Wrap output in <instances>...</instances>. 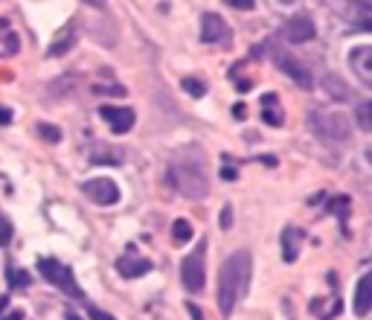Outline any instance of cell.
<instances>
[{"mask_svg":"<svg viewBox=\"0 0 372 320\" xmlns=\"http://www.w3.org/2000/svg\"><path fill=\"white\" fill-rule=\"evenodd\" d=\"M38 268H41V274H44V280H47V283H53L59 291H64V294H70V297L82 300V288H79L76 277H73L70 265H61L59 259L41 256V259H38Z\"/></svg>","mask_w":372,"mask_h":320,"instance_id":"5b68a950","label":"cell"},{"mask_svg":"<svg viewBox=\"0 0 372 320\" xmlns=\"http://www.w3.org/2000/svg\"><path fill=\"white\" fill-rule=\"evenodd\" d=\"M227 6L230 9H253L256 4H253V0H227Z\"/></svg>","mask_w":372,"mask_h":320,"instance_id":"484cf974","label":"cell"},{"mask_svg":"<svg viewBox=\"0 0 372 320\" xmlns=\"http://www.w3.org/2000/svg\"><path fill=\"white\" fill-rule=\"evenodd\" d=\"M236 88L244 93V90H251V82H247V79H239V82H236Z\"/></svg>","mask_w":372,"mask_h":320,"instance_id":"4dcf8cb0","label":"cell"},{"mask_svg":"<svg viewBox=\"0 0 372 320\" xmlns=\"http://www.w3.org/2000/svg\"><path fill=\"white\" fill-rule=\"evenodd\" d=\"M251 271H253V262H251V254L247 251H236L233 256L224 259V265H221V271H218V309L224 317L233 314L239 300L247 294Z\"/></svg>","mask_w":372,"mask_h":320,"instance_id":"6da1fadb","label":"cell"},{"mask_svg":"<svg viewBox=\"0 0 372 320\" xmlns=\"http://www.w3.org/2000/svg\"><path fill=\"white\" fill-rule=\"evenodd\" d=\"M323 88H326V93L332 96V100H337V102H343V100H352V90L346 88V85H343V82L335 76V73H329V76H326Z\"/></svg>","mask_w":372,"mask_h":320,"instance_id":"2e32d148","label":"cell"},{"mask_svg":"<svg viewBox=\"0 0 372 320\" xmlns=\"http://www.w3.org/2000/svg\"><path fill=\"white\" fill-rule=\"evenodd\" d=\"M236 175H239V172H236V169H230V166L221 169V178H224V181H236Z\"/></svg>","mask_w":372,"mask_h":320,"instance_id":"f1b7e54d","label":"cell"},{"mask_svg":"<svg viewBox=\"0 0 372 320\" xmlns=\"http://www.w3.org/2000/svg\"><path fill=\"white\" fill-rule=\"evenodd\" d=\"M262 119L268 122V126H282V111H274V105H265Z\"/></svg>","mask_w":372,"mask_h":320,"instance_id":"603a6c76","label":"cell"},{"mask_svg":"<svg viewBox=\"0 0 372 320\" xmlns=\"http://www.w3.org/2000/svg\"><path fill=\"white\" fill-rule=\"evenodd\" d=\"M90 320H116V317H111V314L102 312V309H90Z\"/></svg>","mask_w":372,"mask_h":320,"instance_id":"83f0119b","label":"cell"},{"mask_svg":"<svg viewBox=\"0 0 372 320\" xmlns=\"http://www.w3.org/2000/svg\"><path fill=\"white\" fill-rule=\"evenodd\" d=\"M369 61H372V47H355V50L349 53V67H352V73L364 85H372Z\"/></svg>","mask_w":372,"mask_h":320,"instance_id":"8fae6325","label":"cell"},{"mask_svg":"<svg viewBox=\"0 0 372 320\" xmlns=\"http://www.w3.org/2000/svg\"><path fill=\"white\" fill-rule=\"evenodd\" d=\"M314 35H317V30H314V20L308 15H294V18L285 20V27H282V38L291 41V44H306Z\"/></svg>","mask_w":372,"mask_h":320,"instance_id":"9c48e42d","label":"cell"},{"mask_svg":"<svg viewBox=\"0 0 372 320\" xmlns=\"http://www.w3.org/2000/svg\"><path fill=\"white\" fill-rule=\"evenodd\" d=\"M369 306H372V277L364 274L358 280V291H355V314L358 317H366L369 314Z\"/></svg>","mask_w":372,"mask_h":320,"instance_id":"5bb4252c","label":"cell"},{"mask_svg":"<svg viewBox=\"0 0 372 320\" xmlns=\"http://www.w3.org/2000/svg\"><path fill=\"white\" fill-rule=\"evenodd\" d=\"M184 90H186L189 96H195V100H201V96L207 93L204 82H201V79H195V76H186V79H184Z\"/></svg>","mask_w":372,"mask_h":320,"instance_id":"d6986e66","label":"cell"},{"mask_svg":"<svg viewBox=\"0 0 372 320\" xmlns=\"http://www.w3.org/2000/svg\"><path fill=\"white\" fill-rule=\"evenodd\" d=\"M172 184H175L186 198L201 201L204 195L210 192V181H207V163L201 149H186L181 152V158L172 163Z\"/></svg>","mask_w":372,"mask_h":320,"instance_id":"7a4b0ae2","label":"cell"},{"mask_svg":"<svg viewBox=\"0 0 372 320\" xmlns=\"http://www.w3.org/2000/svg\"><path fill=\"white\" fill-rule=\"evenodd\" d=\"M99 114H102V119L111 126L114 134H128L131 126H134V119H137L131 108H119V105H102Z\"/></svg>","mask_w":372,"mask_h":320,"instance_id":"30bf717a","label":"cell"},{"mask_svg":"<svg viewBox=\"0 0 372 320\" xmlns=\"http://www.w3.org/2000/svg\"><path fill=\"white\" fill-rule=\"evenodd\" d=\"M230 225H233V207L227 204L224 210H221V227H224V230H230Z\"/></svg>","mask_w":372,"mask_h":320,"instance_id":"d4e9b609","label":"cell"},{"mask_svg":"<svg viewBox=\"0 0 372 320\" xmlns=\"http://www.w3.org/2000/svg\"><path fill=\"white\" fill-rule=\"evenodd\" d=\"M172 239H175V244H186L192 239V225L186 218H178L175 227H172Z\"/></svg>","mask_w":372,"mask_h":320,"instance_id":"ac0fdd59","label":"cell"},{"mask_svg":"<svg viewBox=\"0 0 372 320\" xmlns=\"http://www.w3.org/2000/svg\"><path fill=\"white\" fill-rule=\"evenodd\" d=\"M73 44H76V32L67 30V32H64V38H61V41H56V44L47 50V56H49V59H59V56H64V53L70 50Z\"/></svg>","mask_w":372,"mask_h":320,"instance_id":"e0dca14e","label":"cell"},{"mask_svg":"<svg viewBox=\"0 0 372 320\" xmlns=\"http://www.w3.org/2000/svg\"><path fill=\"white\" fill-rule=\"evenodd\" d=\"M186 312L192 314V320H204V317H201V309H198V306H189Z\"/></svg>","mask_w":372,"mask_h":320,"instance_id":"f546056e","label":"cell"},{"mask_svg":"<svg viewBox=\"0 0 372 320\" xmlns=\"http://www.w3.org/2000/svg\"><path fill=\"white\" fill-rule=\"evenodd\" d=\"M9 280H12V288L30 285V274H27V271H20V274H18V271H9Z\"/></svg>","mask_w":372,"mask_h":320,"instance_id":"cb8c5ba5","label":"cell"},{"mask_svg":"<svg viewBox=\"0 0 372 320\" xmlns=\"http://www.w3.org/2000/svg\"><path fill=\"white\" fill-rule=\"evenodd\" d=\"M270 56H274V64L285 73V76L288 79H294L296 85H300V88H311L314 82H311V73H308V67L300 61V59H294L291 53H285V50H274V53H270Z\"/></svg>","mask_w":372,"mask_h":320,"instance_id":"8992f818","label":"cell"},{"mask_svg":"<svg viewBox=\"0 0 372 320\" xmlns=\"http://www.w3.org/2000/svg\"><path fill=\"white\" fill-rule=\"evenodd\" d=\"M308 126L320 140H326V143H346L352 137V122L343 111H311Z\"/></svg>","mask_w":372,"mask_h":320,"instance_id":"3957f363","label":"cell"},{"mask_svg":"<svg viewBox=\"0 0 372 320\" xmlns=\"http://www.w3.org/2000/svg\"><path fill=\"white\" fill-rule=\"evenodd\" d=\"M12 119V114L9 111H0V122H9Z\"/></svg>","mask_w":372,"mask_h":320,"instance_id":"1f68e13d","label":"cell"},{"mask_svg":"<svg viewBox=\"0 0 372 320\" xmlns=\"http://www.w3.org/2000/svg\"><path fill=\"white\" fill-rule=\"evenodd\" d=\"M280 244H282V259L285 262H296V256H300V248H303V230L285 227Z\"/></svg>","mask_w":372,"mask_h":320,"instance_id":"4fadbf2b","label":"cell"},{"mask_svg":"<svg viewBox=\"0 0 372 320\" xmlns=\"http://www.w3.org/2000/svg\"><path fill=\"white\" fill-rule=\"evenodd\" d=\"M20 317H23V314H20V312H12V314H9V317H6V320H20Z\"/></svg>","mask_w":372,"mask_h":320,"instance_id":"836d02e7","label":"cell"},{"mask_svg":"<svg viewBox=\"0 0 372 320\" xmlns=\"http://www.w3.org/2000/svg\"><path fill=\"white\" fill-rule=\"evenodd\" d=\"M64 320H82V317H79L76 312H67V317H64Z\"/></svg>","mask_w":372,"mask_h":320,"instance_id":"d6a6232c","label":"cell"},{"mask_svg":"<svg viewBox=\"0 0 372 320\" xmlns=\"http://www.w3.org/2000/svg\"><path fill=\"white\" fill-rule=\"evenodd\" d=\"M82 192L88 198L99 207H111L119 201V186L111 181V178H93V181H85L82 184Z\"/></svg>","mask_w":372,"mask_h":320,"instance_id":"52a82bcc","label":"cell"},{"mask_svg":"<svg viewBox=\"0 0 372 320\" xmlns=\"http://www.w3.org/2000/svg\"><path fill=\"white\" fill-rule=\"evenodd\" d=\"M207 242H210V239H201V242L195 244V251L181 262V280H184V288H186L189 294L204 291V283H207V268H204Z\"/></svg>","mask_w":372,"mask_h":320,"instance_id":"277c9868","label":"cell"},{"mask_svg":"<svg viewBox=\"0 0 372 320\" xmlns=\"http://www.w3.org/2000/svg\"><path fill=\"white\" fill-rule=\"evenodd\" d=\"M201 38L207 44H230L233 41V32L227 27V20L215 15V12H204L201 15Z\"/></svg>","mask_w":372,"mask_h":320,"instance_id":"ba28073f","label":"cell"},{"mask_svg":"<svg viewBox=\"0 0 372 320\" xmlns=\"http://www.w3.org/2000/svg\"><path fill=\"white\" fill-rule=\"evenodd\" d=\"M12 242V221L6 215H0V248H6Z\"/></svg>","mask_w":372,"mask_h":320,"instance_id":"ffe728a7","label":"cell"},{"mask_svg":"<svg viewBox=\"0 0 372 320\" xmlns=\"http://www.w3.org/2000/svg\"><path fill=\"white\" fill-rule=\"evenodd\" d=\"M38 131H41V137H44V140H49V143H59V140H61V131H59V129H53L49 122H38Z\"/></svg>","mask_w":372,"mask_h":320,"instance_id":"7402d4cb","label":"cell"},{"mask_svg":"<svg viewBox=\"0 0 372 320\" xmlns=\"http://www.w3.org/2000/svg\"><path fill=\"white\" fill-rule=\"evenodd\" d=\"M96 93H116V96H126V88L122 85H111V88H93Z\"/></svg>","mask_w":372,"mask_h":320,"instance_id":"4316f807","label":"cell"},{"mask_svg":"<svg viewBox=\"0 0 372 320\" xmlns=\"http://www.w3.org/2000/svg\"><path fill=\"white\" fill-rule=\"evenodd\" d=\"M116 271H119L122 277L134 280V277L148 274V271H152V262L143 259V256H134V254H126V256H119V259H116Z\"/></svg>","mask_w":372,"mask_h":320,"instance_id":"7c38bea8","label":"cell"},{"mask_svg":"<svg viewBox=\"0 0 372 320\" xmlns=\"http://www.w3.org/2000/svg\"><path fill=\"white\" fill-rule=\"evenodd\" d=\"M369 111H372L369 102H361V105H358V126H361L364 131L372 129V117H369Z\"/></svg>","mask_w":372,"mask_h":320,"instance_id":"44dd1931","label":"cell"},{"mask_svg":"<svg viewBox=\"0 0 372 320\" xmlns=\"http://www.w3.org/2000/svg\"><path fill=\"white\" fill-rule=\"evenodd\" d=\"M90 163H96V166H102V163L116 166V163H122V152H116L114 146L96 143V146H93V152H90Z\"/></svg>","mask_w":372,"mask_h":320,"instance_id":"9a60e30c","label":"cell"}]
</instances>
